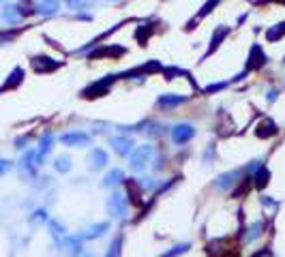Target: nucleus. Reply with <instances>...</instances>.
<instances>
[{
  "label": "nucleus",
  "mask_w": 285,
  "mask_h": 257,
  "mask_svg": "<svg viewBox=\"0 0 285 257\" xmlns=\"http://www.w3.org/2000/svg\"><path fill=\"white\" fill-rule=\"evenodd\" d=\"M240 180H242V170H232V171L221 173V176L215 180V186L221 189V191H228V189H232V186H236Z\"/></svg>",
  "instance_id": "obj_9"
},
{
  "label": "nucleus",
  "mask_w": 285,
  "mask_h": 257,
  "mask_svg": "<svg viewBox=\"0 0 285 257\" xmlns=\"http://www.w3.org/2000/svg\"><path fill=\"white\" fill-rule=\"evenodd\" d=\"M127 54V47H120V45H105V47L101 49H95L93 54H90V58H120Z\"/></svg>",
  "instance_id": "obj_10"
},
{
  "label": "nucleus",
  "mask_w": 285,
  "mask_h": 257,
  "mask_svg": "<svg viewBox=\"0 0 285 257\" xmlns=\"http://www.w3.org/2000/svg\"><path fill=\"white\" fill-rule=\"evenodd\" d=\"M56 170L58 171H69L71 170V163H69V159L67 157H60V159H56Z\"/></svg>",
  "instance_id": "obj_27"
},
{
  "label": "nucleus",
  "mask_w": 285,
  "mask_h": 257,
  "mask_svg": "<svg viewBox=\"0 0 285 257\" xmlns=\"http://www.w3.org/2000/svg\"><path fill=\"white\" fill-rule=\"evenodd\" d=\"M163 133H165V128L159 127V125H154L150 131H148V135H150V137H157V135H163Z\"/></svg>",
  "instance_id": "obj_29"
},
{
  "label": "nucleus",
  "mask_w": 285,
  "mask_h": 257,
  "mask_svg": "<svg viewBox=\"0 0 285 257\" xmlns=\"http://www.w3.org/2000/svg\"><path fill=\"white\" fill-rule=\"evenodd\" d=\"M268 62V56L264 54L262 45H251V51H249V58H247V67H244V71H257L262 69L264 64Z\"/></svg>",
  "instance_id": "obj_7"
},
{
  "label": "nucleus",
  "mask_w": 285,
  "mask_h": 257,
  "mask_svg": "<svg viewBox=\"0 0 285 257\" xmlns=\"http://www.w3.org/2000/svg\"><path fill=\"white\" fill-rule=\"evenodd\" d=\"M266 255H268V249H264V251H257L253 257H266Z\"/></svg>",
  "instance_id": "obj_32"
},
{
  "label": "nucleus",
  "mask_w": 285,
  "mask_h": 257,
  "mask_svg": "<svg viewBox=\"0 0 285 257\" xmlns=\"http://www.w3.org/2000/svg\"><path fill=\"white\" fill-rule=\"evenodd\" d=\"M122 180H125V173H122L120 170H114L109 171L105 178H103V186H114V184H120Z\"/></svg>",
  "instance_id": "obj_23"
},
{
  "label": "nucleus",
  "mask_w": 285,
  "mask_h": 257,
  "mask_svg": "<svg viewBox=\"0 0 285 257\" xmlns=\"http://www.w3.org/2000/svg\"><path fill=\"white\" fill-rule=\"evenodd\" d=\"M277 133H279V127H277L275 120H270V118H264L260 125H257V128H255V137H260V139L275 137Z\"/></svg>",
  "instance_id": "obj_11"
},
{
  "label": "nucleus",
  "mask_w": 285,
  "mask_h": 257,
  "mask_svg": "<svg viewBox=\"0 0 285 257\" xmlns=\"http://www.w3.org/2000/svg\"><path fill=\"white\" fill-rule=\"evenodd\" d=\"M112 148L120 154V157H127V154H131V150H133V141L129 137H114Z\"/></svg>",
  "instance_id": "obj_16"
},
{
  "label": "nucleus",
  "mask_w": 285,
  "mask_h": 257,
  "mask_svg": "<svg viewBox=\"0 0 285 257\" xmlns=\"http://www.w3.org/2000/svg\"><path fill=\"white\" fill-rule=\"evenodd\" d=\"M152 157H154V148L152 146H140L131 150V159H129V167L133 171H142L146 170L148 165L152 163Z\"/></svg>",
  "instance_id": "obj_1"
},
{
  "label": "nucleus",
  "mask_w": 285,
  "mask_h": 257,
  "mask_svg": "<svg viewBox=\"0 0 285 257\" xmlns=\"http://www.w3.org/2000/svg\"><path fill=\"white\" fill-rule=\"evenodd\" d=\"M283 62H285V56H283Z\"/></svg>",
  "instance_id": "obj_34"
},
{
  "label": "nucleus",
  "mask_w": 285,
  "mask_h": 257,
  "mask_svg": "<svg viewBox=\"0 0 285 257\" xmlns=\"http://www.w3.org/2000/svg\"><path fill=\"white\" fill-rule=\"evenodd\" d=\"M127 191H129V202L140 206L142 204V184L138 180H127Z\"/></svg>",
  "instance_id": "obj_18"
},
{
  "label": "nucleus",
  "mask_w": 285,
  "mask_h": 257,
  "mask_svg": "<svg viewBox=\"0 0 285 257\" xmlns=\"http://www.w3.org/2000/svg\"><path fill=\"white\" fill-rule=\"evenodd\" d=\"M264 234V221H253L247 227V234H244V242H255L257 238H260Z\"/></svg>",
  "instance_id": "obj_21"
},
{
  "label": "nucleus",
  "mask_w": 285,
  "mask_h": 257,
  "mask_svg": "<svg viewBox=\"0 0 285 257\" xmlns=\"http://www.w3.org/2000/svg\"><path fill=\"white\" fill-rule=\"evenodd\" d=\"M279 2H281V4H285V0H279Z\"/></svg>",
  "instance_id": "obj_33"
},
{
  "label": "nucleus",
  "mask_w": 285,
  "mask_h": 257,
  "mask_svg": "<svg viewBox=\"0 0 285 257\" xmlns=\"http://www.w3.org/2000/svg\"><path fill=\"white\" fill-rule=\"evenodd\" d=\"M107 210L114 218H125L127 212H129V204L122 193H112L107 199Z\"/></svg>",
  "instance_id": "obj_5"
},
{
  "label": "nucleus",
  "mask_w": 285,
  "mask_h": 257,
  "mask_svg": "<svg viewBox=\"0 0 285 257\" xmlns=\"http://www.w3.org/2000/svg\"><path fill=\"white\" fill-rule=\"evenodd\" d=\"M191 249V244L189 242H185V244H176L174 249H170L167 253H163L161 257H176V255H183V253H187V251Z\"/></svg>",
  "instance_id": "obj_24"
},
{
  "label": "nucleus",
  "mask_w": 285,
  "mask_h": 257,
  "mask_svg": "<svg viewBox=\"0 0 285 257\" xmlns=\"http://www.w3.org/2000/svg\"><path fill=\"white\" fill-rule=\"evenodd\" d=\"M161 71H163V67H161L157 60H150V62L140 64V67H135V69L125 71V73H120L118 77H122V80H131V77H148L152 73H161Z\"/></svg>",
  "instance_id": "obj_3"
},
{
  "label": "nucleus",
  "mask_w": 285,
  "mask_h": 257,
  "mask_svg": "<svg viewBox=\"0 0 285 257\" xmlns=\"http://www.w3.org/2000/svg\"><path fill=\"white\" fill-rule=\"evenodd\" d=\"M223 88H228V82H219V84H210V86L204 88V94H215V92H221Z\"/></svg>",
  "instance_id": "obj_26"
},
{
  "label": "nucleus",
  "mask_w": 285,
  "mask_h": 257,
  "mask_svg": "<svg viewBox=\"0 0 285 257\" xmlns=\"http://www.w3.org/2000/svg\"><path fill=\"white\" fill-rule=\"evenodd\" d=\"M118 80V75H105L103 80L99 82H93L90 86H86L82 90V96L84 99H96V96H105L109 92V86Z\"/></svg>",
  "instance_id": "obj_2"
},
{
  "label": "nucleus",
  "mask_w": 285,
  "mask_h": 257,
  "mask_svg": "<svg viewBox=\"0 0 285 257\" xmlns=\"http://www.w3.org/2000/svg\"><path fill=\"white\" fill-rule=\"evenodd\" d=\"M251 180H253L255 189H264V186H268V182H270V170L262 163L253 173H251Z\"/></svg>",
  "instance_id": "obj_13"
},
{
  "label": "nucleus",
  "mask_w": 285,
  "mask_h": 257,
  "mask_svg": "<svg viewBox=\"0 0 285 257\" xmlns=\"http://www.w3.org/2000/svg\"><path fill=\"white\" fill-rule=\"evenodd\" d=\"M185 101H187V96H183V94H161L157 103L161 107H165V109H172L176 105H183Z\"/></svg>",
  "instance_id": "obj_17"
},
{
  "label": "nucleus",
  "mask_w": 285,
  "mask_h": 257,
  "mask_svg": "<svg viewBox=\"0 0 285 257\" xmlns=\"http://www.w3.org/2000/svg\"><path fill=\"white\" fill-rule=\"evenodd\" d=\"M88 161H90L93 170H101V167L107 165V154H105V150H101V148H95V150H90Z\"/></svg>",
  "instance_id": "obj_15"
},
{
  "label": "nucleus",
  "mask_w": 285,
  "mask_h": 257,
  "mask_svg": "<svg viewBox=\"0 0 285 257\" xmlns=\"http://www.w3.org/2000/svg\"><path fill=\"white\" fill-rule=\"evenodd\" d=\"M22 82H24V69H22V67H15V71H13V73L6 77L2 90H15Z\"/></svg>",
  "instance_id": "obj_20"
},
{
  "label": "nucleus",
  "mask_w": 285,
  "mask_h": 257,
  "mask_svg": "<svg viewBox=\"0 0 285 257\" xmlns=\"http://www.w3.org/2000/svg\"><path fill=\"white\" fill-rule=\"evenodd\" d=\"M195 137V127L189 125V122H180L172 128V141L176 146H185L187 141H191Z\"/></svg>",
  "instance_id": "obj_6"
},
{
  "label": "nucleus",
  "mask_w": 285,
  "mask_h": 257,
  "mask_svg": "<svg viewBox=\"0 0 285 257\" xmlns=\"http://www.w3.org/2000/svg\"><path fill=\"white\" fill-rule=\"evenodd\" d=\"M62 144H64V146H71V148H75V146H88V144H90V135H88V133H82V131L67 133V135H62Z\"/></svg>",
  "instance_id": "obj_12"
},
{
  "label": "nucleus",
  "mask_w": 285,
  "mask_h": 257,
  "mask_svg": "<svg viewBox=\"0 0 285 257\" xmlns=\"http://www.w3.org/2000/svg\"><path fill=\"white\" fill-rule=\"evenodd\" d=\"M277 94H279V92H277V90H270V92H268V94H266V99H268V101H270V103H273V101H275V99H277Z\"/></svg>",
  "instance_id": "obj_31"
},
{
  "label": "nucleus",
  "mask_w": 285,
  "mask_h": 257,
  "mask_svg": "<svg viewBox=\"0 0 285 257\" xmlns=\"http://www.w3.org/2000/svg\"><path fill=\"white\" fill-rule=\"evenodd\" d=\"M142 189H157V180H154V178H142Z\"/></svg>",
  "instance_id": "obj_28"
},
{
  "label": "nucleus",
  "mask_w": 285,
  "mask_h": 257,
  "mask_svg": "<svg viewBox=\"0 0 285 257\" xmlns=\"http://www.w3.org/2000/svg\"><path fill=\"white\" fill-rule=\"evenodd\" d=\"M219 2H221V0H208V2H206V4L202 6V9H199V11L195 13V17H193L191 22H189V26H187V30H193V28H195V24H197V22H202V19H204L206 15H208V13H212V9H215V6H219Z\"/></svg>",
  "instance_id": "obj_14"
},
{
  "label": "nucleus",
  "mask_w": 285,
  "mask_h": 257,
  "mask_svg": "<svg viewBox=\"0 0 285 257\" xmlns=\"http://www.w3.org/2000/svg\"><path fill=\"white\" fill-rule=\"evenodd\" d=\"M32 64V71L39 75H43V73H54V71H58L62 67V62L60 60H54V58H49V56H35L30 60Z\"/></svg>",
  "instance_id": "obj_4"
},
{
  "label": "nucleus",
  "mask_w": 285,
  "mask_h": 257,
  "mask_svg": "<svg viewBox=\"0 0 285 257\" xmlns=\"http://www.w3.org/2000/svg\"><path fill=\"white\" fill-rule=\"evenodd\" d=\"M283 37H285V22H279V24L270 26V28L266 30V39H268V43H277V41H281Z\"/></svg>",
  "instance_id": "obj_22"
},
{
  "label": "nucleus",
  "mask_w": 285,
  "mask_h": 257,
  "mask_svg": "<svg viewBox=\"0 0 285 257\" xmlns=\"http://www.w3.org/2000/svg\"><path fill=\"white\" fill-rule=\"evenodd\" d=\"M120 251H122V238L118 236L112 244H109V251H107L105 257H120Z\"/></svg>",
  "instance_id": "obj_25"
},
{
  "label": "nucleus",
  "mask_w": 285,
  "mask_h": 257,
  "mask_svg": "<svg viewBox=\"0 0 285 257\" xmlns=\"http://www.w3.org/2000/svg\"><path fill=\"white\" fill-rule=\"evenodd\" d=\"M230 32H232L230 26H223V24H221V26H217L215 32H212V39H210V47H208V51H206V54H204L202 60H206V58L212 56V54H215V51H217L219 47H221V43L225 41V37H228ZM202 60H199V62H202Z\"/></svg>",
  "instance_id": "obj_8"
},
{
  "label": "nucleus",
  "mask_w": 285,
  "mask_h": 257,
  "mask_svg": "<svg viewBox=\"0 0 285 257\" xmlns=\"http://www.w3.org/2000/svg\"><path fill=\"white\" fill-rule=\"evenodd\" d=\"M107 229H109V223H99V225H93V227H88L80 238H82V240H95V238H101Z\"/></svg>",
  "instance_id": "obj_19"
},
{
  "label": "nucleus",
  "mask_w": 285,
  "mask_h": 257,
  "mask_svg": "<svg viewBox=\"0 0 285 257\" xmlns=\"http://www.w3.org/2000/svg\"><path fill=\"white\" fill-rule=\"evenodd\" d=\"M69 4L73 6V9H80V6L84 4V0H69Z\"/></svg>",
  "instance_id": "obj_30"
}]
</instances>
